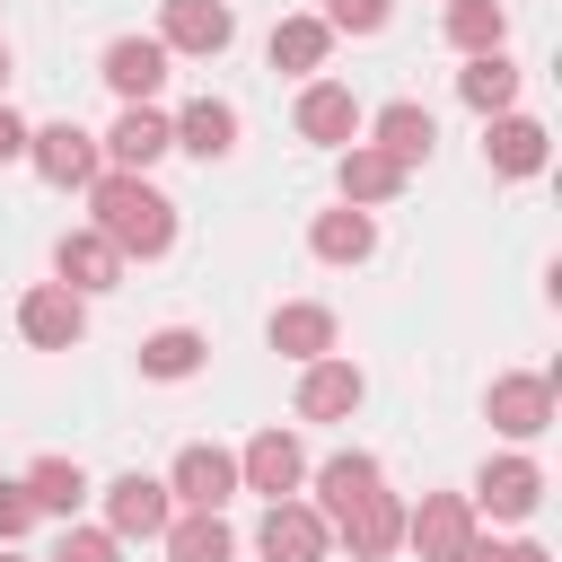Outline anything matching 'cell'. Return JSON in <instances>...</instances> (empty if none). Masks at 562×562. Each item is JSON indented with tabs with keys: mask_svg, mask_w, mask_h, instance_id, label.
Wrapping results in <instances>:
<instances>
[{
	"mask_svg": "<svg viewBox=\"0 0 562 562\" xmlns=\"http://www.w3.org/2000/svg\"><path fill=\"white\" fill-rule=\"evenodd\" d=\"M88 228H97L123 263H158V255L176 246V202H167L149 176H132V167H97V184H88Z\"/></svg>",
	"mask_w": 562,
	"mask_h": 562,
	"instance_id": "6da1fadb",
	"label": "cell"
},
{
	"mask_svg": "<svg viewBox=\"0 0 562 562\" xmlns=\"http://www.w3.org/2000/svg\"><path fill=\"white\" fill-rule=\"evenodd\" d=\"M26 167L53 184V193H88L97 184V167H105V149H97V132L88 123H26Z\"/></svg>",
	"mask_w": 562,
	"mask_h": 562,
	"instance_id": "7a4b0ae2",
	"label": "cell"
},
{
	"mask_svg": "<svg viewBox=\"0 0 562 562\" xmlns=\"http://www.w3.org/2000/svg\"><path fill=\"white\" fill-rule=\"evenodd\" d=\"M255 553L263 562H325L334 553V527H325V509L316 501H263V518H255Z\"/></svg>",
	"mask_w": 562,
	"mask_h": 562,
	"instance_id": "3957f363",
	"label": "cell"
},
{
	"mask_svg": "<svg viewBox=\"0 0 562 562\" xmlns=\"http://www.w3.org/2000/svg\"><path fill=\"white\" fill-rule=\"evenodd\" d=\"M483 413H492V430L518 439V448L544 439V430H553V369H509V378H492Z\"/></svg>",
	"mask_w": 562,
	"mask_h": 562,
	"instance_id": "277c9868",
	"label": "cell"
},
{
	"mask_svg": "<svg viewBox=\"0 0 562 562\" xmlns=\"http://www.w3.org/2000/svg\"><path fill=\"white\" fill-rule=\"evenodd\" d=\"M307 483V448H299V430H255L246 448H237V492H263V501H290Z\"/></svg>",
	"mask_w": 562,
	"mask_h": 562,
	"instance_id": "5b68a950",
	"label": "cell"
},
{
	"mask_svg": "<svg viewBox=\"0 0 562 562\" xmlns=\"http://www.w3.org/2000/svg\"><path fill=\"white\" fill-rule=\"evenodd\" d=\"M167 492H176V509H228V501H237V448H220V439L176 448Z\"/></svg>",
	"mask_w": 562,
	"mask_h": 562,
	"instance_id": "8992f818",
	"label": "cell"
},
{
	"mask_svg": "<svg viewBox=\"0 0 562 562\" xmlns=\"http://www.w3.org/2000/svg\"><path fill=\"white\" fill-rule=\"evenodd\" d=\"M176 518V492H167V474H114L105 483V527L123 536V544H158V527Z\"/></svg>",
	"mask_w": 562,
	"mask_h": 562,
	"instance_id": "52a82bcc",
	"label": "cell"
},
{
	"mask_svg": "<svg viewBox=\"0 0 562 562\" xmlns=\"http://www.w3.org/2000/svg\"><path fill=\"white\" fill-rule=\"evenodd\" d=\"M167 53H193V61H220L237 44V18L228 0H158V26H149Z\"/></svg>",
	"mask_w": 562,
	"mask_h": 562,
	"instance_id": "ba28073f",
	"label": "cell"
},
{
	"mask_svg": "<svg viewBox=\"0 0 562 562\" xmlns=\"http://www.w3.org/2000/svg\"><path fill=\"white\" fill-rule=\"evenodd\" d=\"M167 61H176V53H167L158 35H114V44L97 53V79H105L123 105H158V88H167Z\"/></svg>",
	"mask_w": 562,
	"mask_h": 562,
	"instance_id": "9c48e42d",
	"label": "cell"
},
{
	"mask_svg": "<svg viewBox=\"0 0 562 562\" xmlns=\"http://www.w3.org/2000/svg\"><path fill=\"white\" fill-rule=\"evenodd\" d=\"M536 509H544V465L527 448H509L474 474V518H536Z\"/></svg>",
	"mask_w": 562,
	"mask_h": 562,
	"instance_id": "30bf717a",
	"label": "cell"
},
{
	"mask_svg": "<svg viewBox=\"0 0 562 562\" xmlns=\"http://www.w3.org/2000/svg\"><path fill=\"white\" fill-rule=\"evenodd\" d=\"M290 123H299V140H316V149H351L369 114H360V97H351L342 79H307L299 105H290Z\"/></svg>",
	"mask_w": 562,
	"mask_h": 562,
	"instance_id": "8fae6325",
	"label": "cell"
},
{
	"mask_svg": "<svg viewBox=\"0 0 562 562\" xmlns=\"http://www.w3.org/2000/svg\"><path fill=\"white\" fill-rule=\"evenodd\" d=\"M18 334H26L35 351H79V334H88V299L61 290V281H35V290L18 299Z\"/></svg>",
	"mask_w": 562,
	"mask_h": 562,
	"instance_id": "7c38bea8",
	"label": "cell"
},
{
	"mask_svg": "<svg viewBox=\"0 0 562 562\" xmlns=\"http://www.w3.org/2000/svg\"><path fill=\"white\" fill-rule=\"evenodd\" d=\"M544 158H553V132L536 123V114H483V167L492 176H544Z\"/></svg>",
	"mask_w": 562,
	"mask_h": 562,
	"instance_id": "4fadbf2b",
	"label": "cell"
},
{
	"mask_svg": "<svg viewBox=\"0 0 562 562\" xmlns=\"http://www.w3.org/2000/svg\"><path fill=\"white\" fill-rule=\"evenodd\" d=\"M465 536H474V501L465 492H422V509H404V544L422 562H457Z\"/></svg>",
	"mask_w": 562,
	"mask_h": 562,
	"instance_id": "5bb4252c",
	"label": "cell"
},
{
	"mask_svg": "<svg viewBox=\"0 0 562 562\" xmlns=\"http://www.w3.org/2000/svg\"><path fill=\"white\" fill-rule=\"evenodd\" d=\"M360 132H369V149H386V158H395V167L413 176V167H430L439 114H430V105H413V97H395V105H378V114H369Z\"/></svg>",
	"mask_w": 562,
	"mask_h": 562,
	"instance_id": "9a60e30c",
	"label": "cell"
},
{
	"mask_svg": "<svg viewBox=\"0 0 562 562\" xmlns=\"http://www.w3.org/2000/svg\"><path fill=\"white\" fill-rule=\"evenodd\" d=\"M334 544H342L351 562H386V553L404 544V501H395V492H369V501H351V509L334 518Z\"/></svg>",
	"mask_w": 562,
	"mask_h": 562,
	"instance_id": "2e32d148",
	"label": "cell"
},
{
	"mask_svg": "<svg viewBox=\"0 0 562 562\" xmlns=\"http://www.w3.org/2000/svg\"><path fill=\"white\" fill-rule=\"evenodd\" d=\"M97 149H105V167L149 176V167L176 149V132H167V114H158V105H123V114H114V132H97Z\"/></svg>",
	"mask_w": 562,
	"mask_h": 562,
	"instance_id": "e0dca14e",
	"label": "cell"
},
{
	"mask_svg": "<svg viewBox=\"0 0 562 562\" xmlns=\"http://www.w3.org/2000/svg\"><path fill=\"white\" fill-rule=\"evenodd\" d=\"M360 395H369V378H360L351 360H334V351L299 369V422H351Z\"/></svg>",
	"mask_w": 562,
	"mask_h": 562,
	"instance_id": "ac0fdd59",
	"label": "cell"
},
{
	"mask_svg": "<svg viewBox=\"0 0 562 562\" xmlns=\"http://www.w3.org/2000/svg\"><path fill=\"white\" fill-rule=\"evenodd\" d=\"M167 132H176V149H184V158H202V167H211V158H228V149H237V105H228V97H184V105L167 114Z\"/></svg>",
	"mask_w": 562,
	"mask_h": 562,
	"instance_id": "d6986e66",
	"label": "cell"
},
{
	"mask_svg": "<svg viewBox=\"0 0 562 562\" xmlns=\"http://www.w3.org/2000/svg\"><path fill=\"white\" fill-rule=\"evenodd\" d=\"M307 255H316V263H369V255H378V211H360V202L316 211V220H307Z\"/></svg>",
	"mask_w": 562,
	"mask_h": 562,
	"instance_id": "ffe728a7",
	"label": "cell"
},
{
	"mask_svg": "<svg viewBox=\"0 0 562 562\" xmlns=\"http://www.w3.org/2000/svg\"><path fill=\"white\" fill-rule=\"evenodd\" d=\"M53 281H61V290H79V299H97V290H123V255H114L97 228H70V237L53 246Z\"/></svg>",
	"mask_w": 562,
	"mask_h": 562,
	"instance_id": "44dd1931",
	"label": "cell"
},
{
	"mask_svg": "<svg viewBox=\"0 0 562 562\" xmlns=\"http://www.w3.org/2000/svg\"><path fill=\"white\" fill-rule=\"evenodd\" d=\"M325 53H334V26H325L316 9H290V18L263 35V61H272V70H290V79H316V70H325Z\"/></svg>",
	"mask_w": 562,
	"mask_h": 562,
	"instance_id": "7402d4cb",
	"label": "cell"
},
{
	"mask_svg": "<svg viewBox=\"0 0 562 562\" xmlns=\"http://www.w3.org/2000/svg\"><path fill=\"white\" fill-rule=\"evenodd\" d=\"M263 334H272V351H281V360H299V369H307V360H325V351H334V334H342V325H334V307L290 299V307H272V325H263Z\"/></svg>",
	"mask_w": 562,
	"mask_h": 562,
	"instance_id": "603a6c76",
	"label": "cell"
},
{
	"mask_svg": "<svg viewBox=\"0 0 562 562\" xmlns=\"http://www.w3.org/2000/svg\"><path fill=\"white\" fill-rule=\"evenodd\" d=\"M369 492H386V474H378V457H369V448H342V457H325V465H316V509H325V527H334L351 501H369Z\"/></svg>",
	"mask_w": 562,
	"mask_h": 562,
	"instance_id": "cb8c5ba5",
	"label": "cell"
},
{
	"mask_svg": "<svg viewBox=\"0 0 562 562\" xmlns=\"http://www.w3.org/2000/svg\"><path fill=\"white\" fill-rule=\"evenodd\" d=\"M158 544H167V562H237V536L220 509H176L158 527Z\"/></svg>",
	"mask_w": 562,
	"mask_h": 562,
	"instance_id": "d4e9b609",
	"label": "cell"
},
{
	"mask_svg": "<svg viewBox=\"0 0 562 562\" xmlns=\"http://www.w3.org/2000/svg\"><path fill=\"white\" fill-rule=\"evenodd\" d=\"M18 483H26L35 518H79V501H88V465L79 457H35Z\"/></svg>",
	"mask_w": 562,
	"mask_h": 562,
	"instance_id": "484cf974",
	"label": "cell"
},
{
	"mask_svg": "<svg viewBox=\"0 0 562 562\" xmlns=\"http://www.w3.org/2000/svg\"><path fill=\"white\" fill-rule=\"evenodd\" d=\"M334 176H342V202H360V211H378V202H395V193H404V167H395L386 149H369V140H351Z\"/></svg>",
	"mask_w": 562,
	"mask_h": 562,
	"instance_id": "4316f807",
	"label": "cell"
},
{
	"mask_svg": "<svg viewBox=\"0 0 562 562\" xmlns=\"http://www.w3.org/2000/svg\"><path fill=\"white\" fill-rule=\"evenodd\" d=\"M457 97H465L474 114H509V105H518V61H509V53H465Z\"/></svg>",
	"mask_w": 562,
	"mask_h": 562,
	"instance_id": "83f0119b",
	"label": "cell"
},
{
	"mask_svg": "<svg viewBox=\"0 0 562 562\" xmlns=\"http://www.w3.org/2000/svg\"><path fill=\"white\" fill-rule=\"evenodd\" d=\"M202 360H211V342H202L193 325H158V334H140V378H158V386L193 378Z\"/></svg>",
	"mask_w": 562,
	"mask_h": 562,
	"instance_id": "f1b7e54d",
	"label": "cell"
},
{
	"mask_svg": "<svg viewBox=\"0 0 562 562\" xmlns=\"http://www.w3.org/2000/svg\"><path fill=\"white\" fill-rule=\"evenodd\" d=\"M448 44L457 53H501L509 44V9L501 0H448Z\"/></svg>",
	"mask_w": 562,
	"mask_h": 562,
	"instance_id": "f546056e",
	"label": "cell"
},
{
	"mask_svg": "<svg viewBox=\"0 0 562 562\" xmlns=\"http://www.w3.org/2000/svg\"><path fill=\"white\" fill-rule=\"evenodd\" d=\"M44 562H123V536L97 518V527H79V518H61V544L44 553Z\"/></svg>",
	"mask_w": 562,
	"mask_h": 562,
	"instance_id": "4dcf8cb0",
	"label": "cell"
},
{
	"mask_svg": "<svg viewBox=\"0 0 562 562\" xmlns=\"http://www.w3.org/2000/svg\"><path fill=\"white\" fill-rule=\"evenodd\" d=\"M316 18H325V26H334V35H378V26H386V18H395V0H325V9H316Z\"/></svg>",
	"mask_w": 562,
	"mask_h": 562,
	"instance_id": "1f68e13d",
	"label": "cell"
},
{
	"mask_svg": "<svg viewBox=\"0 0 562 562\" xmlns=\"http://www.w3.org/2000/svg\"><path fill=\"white\" fill-rule=\"evenodd\" d=\"M35 527V501H26V483H0V544H18Z\"/></svg>",
	"mask_w": 562,
	"mask_h": 562,
	"instance_id": "d6a6232c",
	"label": "cell"
},
{
	"mask_svg": "<svg viewBox=\"0 0 562 562\" xmlns=\"http://www.w3.org/2000/svg\"><path fill=\"white\" fill-rule=\"evenodd\" d=\"M18 158H26V114L0 97V167H18Z\"/></svg>",
	"mask_w": 562,
	"mask_h": 562,
	"instance_id": "836d02e7",
	"label": "cell"
},
{
	"mask_svg": "<svg viewBox=\"0 0 562 562\" xmlns=\"http://www.w3.org/2000/svg\"><path fill=\"white\" fill-rule=\"evenodd\" d=\"M457 562H509V544H492V536H483V527H474V536H465V544H457Z\"/></svg>",
	"mask_w": 562,
	"mask_h": 562,
	"instance_id": "e575fe53",
	"label": "cell"
},
{
	"mask_svg": "<svg viewBox=\"0 0 562 562\" xmlns=\"http://www.w3.org/2000/svg\"><path fill=\"white\" fill-rule=\"evenodd\" d=\"M509 562H553V553L544 544H509Z\"/></svg>",
	"mask_w": 562,
	"mask_h": 562,
	"instance_id": "d590c367",
	"label": "cell"
},
{
	"mask_svg": "<svg viewBox=\"0 0 562 562\" xmlns=\"http://www.w3.org/2000/svg\"><path fill=\"white\" fill-rule=\"evenodd\" d=\"M0 88H9V44H0Z\"/></svg>",
	"mask_w": 562,
	"mask_h": 562,
	"instance_id": "8d00e7d4",
	"label": "cell"
},
{
	"mask_svg": "<svg viewBox=\"0 0 562 562\" xmlns=\"http://www.w3.org/2000/svg\"><path fill=\"white\" fill-rule=\"evenodd\" d=\"M0 562H26V553H9V544H0Z\"/></svg>",
	"mask_w": 562,
	"mask_h": 562,
	"instance_id": "74e56055",
	"label": "cell"
}]
</instances>
